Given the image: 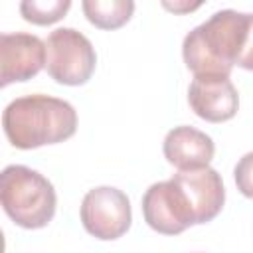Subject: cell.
Segmentation results:
<instances>
[{
    "label": "cell",
    "instance_id": "cell-9",
    "mask_svg": "<svg viewBox=\"0 0 253 253\" xmlns=\"http://www.w3.org/2000/svg\"><path fill=\"white\" fill-rule=\"evenodd\" d=\"M172 180L186 194L196 223H208L221 211L225 202V188L217 170L210 166L196 170H178Z\"/></svg>",
    "mask_w": 253,
    "mask_h": 253
},
{
    "label": "cell",
    "instance_id": "cell-14",
    "mask_svg": "<svg viewBox=\"0 0 253 253\" xmlns=\"http://www.w3.org/2000/svg\"><path fill=\"white\" fill-rule=\"evenodd\" d=\"M168 10H174V12H184V10H194V8H198L200 6V2H196V4H188V6H176V4H164Z\"/></svg>",
    "mask_w": 253,
    "mask_h": 253
},
{
    "label": "cell",
    "instance_id": "cell-3",
    "mask_svg": "<svg viewBox=\"0 0 253 253\" xmlns=\"http://www.w3.org/2000/svg\"><path fill=\"white\" fill-rule=\"evenodd\" d=\"M0 202L16 225L40 229L53 219L57 196L43 174L22 164H10L0 174Z\"/></svg>",
    "mask_w": 253,
    "mask_h": 253
},
{
    "label": "cell",
    "instance_id": "cell-6",
    "mask_svg": "<svg viewBox=\"0 0 253 253\" xmlns=\"http://www.w3.org/2000/svg\"><path fill=\"white\" fill-rule=\"evenodd\" d=\"M144 221L162 235H178L196 225L194 211L182 188L170 178L152 184L142 196Z\"/></svg>",
    "mask_w": 253,
    "mask_h": 253
},
{
    "label": "cell",
    "instance_id": "cell-11",
    "mask_svg": "<svg viewBox=\"0 0 253 253\" xmlns=\"http://www.w3.org/2000/svg\"><path fill=\"white\" fill-rule=\"evenodd\" d=\"M81 8L87 20L95 28L117 30L130 20L134 12V2L132 0H85Z\"/></svg>",
    "mask_w": 253,
    "mask_h": 253
},
{
    "label": "cell",
    "instance_id": "cell-2",
    "mask_svg": "<svg viewBox=\"0 0 253 253\" xmlns=\"http://www.w3.org/2000/svg\"><path fill=\"white\" fill-rule=\"evenodd\" d=\"M2 126L12 146L32 150L71 138L77 130V113L63 99L40 93L26 95L6 105Z\"/></svg>",
    "mask_w": 253,
    "mask_h": 253
},
{
    "label": "cell",
    "instance_id": "cell-5",
    "mask_svg": "<svg viewBox=\"0 0 253 253\" xmlns=\"http://www.w3.org/2000/svg\"><path fill=\"white\" fill-rule=\"evenodd\" d=\"M81 223L97 239L113 241L125 235L132 221L126 194L113 186H99L85 194L81 202Z\"/></svg>",
    "mask_w": 253,
    "mask_h": 253
},
{
    "label": "cell",
    "instance_id": "cell-13",
    "mask_svg": "<svg viewBox=\"0 0 253 253\" xmlns=\"http://www.w3.org/2000/svg\"><path fill=\"white\" fill-rule=\"evenodd\" d=\"M233 176H235L237 190L245 198L253 200V152H247L239 158V162L235 164Z\"/></svg>",
    "mask_w": 253,
    "mask_h": 253
},
{
    "label": "cell",
    "instance_id": "cell-4",
    "mask_svg": "<svg viewBox=\"0 0 253 253\" xmlns=\"http://www.w3.org/2000/svg\"><path fill=\"white\" fill-rule=\"evenodd\" d=\"M97 53L87 36L73 28H57L45 40V69L61 85H83L91 79Z\"/></svg>",
    "mask_w": 253,
    "mask_h": 253
},
{
    "label": "cell",
    "instance_id": "cell-8",
    "mask_svg": "<svg viewBox=\"0 0 253 253\" xmlns=\"http://www.w3.org/2000/svg\"><path fill=\"white\" fill-rule=\"evenodd\" d=\"M188 103L200 119L208 123H223L235 117L239 109V95L229 77L198 75L190 83Z\"/></svg>",
    "mask_w": 253,
    "mask_h": 253
},
{
    "label": "cell",
    "instance_id": "cell-1",
    "mask_svg": "<svg viewBox=\"0 0 253 253\" xmlns=\"http://www.w3.org/2000/svg\"><path fill=\"white\" fill-rule=\"evenodd\" d=\"M182 55L194 77H229L233 65L253 71V14L237 10L211 14L184 38Z\"/></svg>",
    "mask_w": 253,
    "mask_h": 253
},
{
    "label": "cell",
    "instance_id": "cell-12",
    "mask_svg": "<svg viewBox=\"0 0 253 253\" xmlns=\"http://www.w3.org/2000/svg\"><path fill=\"white\" fill-rule=\"evenodd\" d=\"M71 8L69 0H24L20 4V12L26 22L38 26H49L61 20Z\"/></svg>",
    "mask_w": 253,
    "mask_h": 253
},
{
    "label": "cell",
    "instance_id": "cell-7",
    "mask_svg": "<svg viewBox=\"0 0 253 253\" xmlns=\"http://www.w3.org/2000/svg\"><path fill=\"white\" fill-rule=\"evenodd\" d=\"M45 67V42L34 34H0V85L28 81Z\"/></svg>",
    "mask_w": 253,
    "mask_h": 253
},
{
    "label": "cell",
    "instance_id": "cell-10",
    "mask_svg": "<svg viewBox=\"0 0 253 253\" xmlns=\"http://www.w3.org/2000/svg\"><path fill=\"white\" fill-rule=\"evenodd\" d=\"M164 158L178 170H196L210 166L215 144L210 134L194 126H174L164 136Z\"/></svg>",
    "mask_w": 253,
    "mask_h": 253
}]
</instances>
